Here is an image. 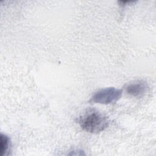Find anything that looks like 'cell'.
I'll use <instances>...</instances> for the list:
<instances>
[{
    "label": "cell",
    "instance_id": "6da1fadb",
    "mask_svg": "<svg viewBox=\"0 0 156 156\" xmlns=\"http://www.w3.org/2000/svg\"><path fill=\"white\" fill-rule=\"evenodd\" d=\"M79 124L83 130L92 133H98L108 127L109 121L106 116L92 109L79 118Z\"/></svg>",
    "mask_w": 156,
    "mask_h": 156
},
{
    "label": "cell",
    "instance_id": "7a4b0ae2",
    "mask_svg": "<svg viewBox=\"0 0 156 156\" xmlns=\"http://www.w3.org/2000/svg\"><path fill=\"white\" fill-rule=\"evenodd\" d=\"M122 90L115 87H108L96 92L91 101L101 104H108L118 101L121 97Z\"/></svg>",
    "mask_w": 156,
    "mask_h": 156
},
{
    "label": "cell",
    "instance_id": "3957f363",
    "mask_svg": "<svg viewBox=\"0 0 156 156\" xmlns=\"http://www.w3.org/2000/svg\"><path fill=\"white\" fill-rule=\"evenodd\" d=\"M147 88V84L143 80H137L129 84L126 87V91L128 94L135 97L143 96Z\"/></svg>",
    "mask_w": 156,
    "mask_h": 156
},
{
    "label": "cell",
    "instance_id": "277c9868",
    "mask_svg": "<svg viewBox=\"0 0 156 156\" xmlns=\"http://www.w3.org/2000/svg\"><path fill=\"white\" fill-rule=\"evenodd\" d=\"M0 138V155L3 156L6 154L9 149L10 139L6 135L3 133H1Z\"/></svg>",
    "mask_w": 156,
    "mask_h": 156
}]
</instances>
